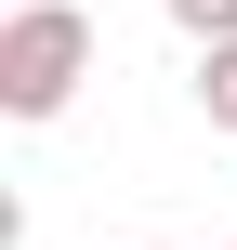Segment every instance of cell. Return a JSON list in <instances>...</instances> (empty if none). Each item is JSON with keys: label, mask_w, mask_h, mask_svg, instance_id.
<instances>
[{"label": "cell", "mask_w": 237, "mask_h": 250, "mask_svg": "<svg viewBox=\"0 0 237 250\" xmlns=\"http://www.w3.org/2000/svg\"><path fill=\"white\" fill-rule=\"evenodd\" d=\"M79 79H92V13L79 0H13V26H0V119H66Z\"/></svg>", "instance_id": "cell-1"}, {"label": "cell", "mask_w": 237, "mask_h": 250, "mask_svg": "<svg viewBox=\"0 0 237 250\" xmlns=\"http://www.w3.org/2000/svg\"><path fill=\"white\" fill-rule=\"evenodd\" d=\"M198 119L237 132V40H198Z\"/></svg>", "instance_id": "cell-2"}, {"label": "cell", "mask_w": 237, "mask_h": 250, "mask_svg": "<svg viewBox=\"0 0 237 250\" xmlns=\"http://www.w3.org/2000/svg\"><path fill=\"white\" fill-rule=\"evenodd\" d=\"M172 26L185 40H237V0H172Z\"/></svg>", "instance_id": "cell-3"}, {"label": "cell", "mask_w": 237, "mask_h": 250, "mask_svg": "<svg viewBox=\"0 0 237 250\" xmlns=\"http://www.w3.org/2000/svg\"><path fill=\"white\" fill-rule=\"evenodd\" d=\"M224 250H237V237H224Z\"/></svg>", "instance_id": "cell-4"}]
</instances>
